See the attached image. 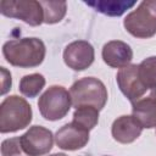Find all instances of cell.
I'll return each instance as SVG.
<instances>
[{
	"mask_svg": "<svg viewBox=\"0 0 156 156\" xmlns=\"http://www.w3.org/2000/svg\"><path fill=\"white\" fill-rule=\"evenodd\" d=\"M80 127L91 130L99 122V110L94 106H79L73 112V121Z\"/></svg>",
	"mask_w": 156,
	"mask_h": 156,
	"instance_id": "obj_16",
	"label": "cell"
},
{
	"mask_svg": "<svg viewBox=\"0 0 156 156\" xmlns=\"http://www.w3.org/2000/svg\"><path fill=\"white\" fill-rule=\"evenodd\" d=\"M89 141V130L71 122L62 126L55 134L56 145L67 151H76L84 147Z\"/></svg>",
	"mask_w": 156,
	"mask_h": 156,
	"instance_id": "obj_10",
	"label": "cell"
},
{
	"mask_svg": "<svg viewBox=\"0 0 156 156\" xmlns=\"http://www.w3.org/2000/svg\"><path fill=\"white\" fill-rule=\"evenodd\" d=\"M95 58L93 45L87 40H74L63 50V61L73 71H84L91 66Z\"/></svg>",
	"mask_w": 156,
	"mask_h": 156,
	"instance_id": "obj_8",
	"label": "cell"
},
{
	"mask_svg": "<svg viewBox=\"0 0 156 156\" xmlns=\"http://www.w3.org/2000/svg\"><path fill=\"white\" fill-rule=\"evenodd\" d=\"M45 85V78L40 73H32L23 76L20 80L18 89L21 94L27 98H35Z\"/></svg>",
	"mask_w": 156,
	"mask_h": 156,
	"instance_id": "obj_17",
	"label": "cell"
},
{
	"mask_svg": "<svg viewBox=\"0 0 156 156\" xmlns=\"http://www.w3.org/2000/svg\"><path fill=\"white\" fill-rule=\"evenodd\" d=\"M1 95H5L10 89H11V85H12V79H11V73L5 68V67H1Z\"/></svg>",
	"mask_w": 156,
	"mask_h": 156,
	"instance_id": "obj_20",
	"label": "cell"
},
{
	"mask_svg": "<svg viewBox=\"0 0 156 156\" xmlns=\"http://www.w3.org/2000/svg\"><path fill=\"white\" fill-rule=\"evenodd\" d=\"M20 143L22 151L27 156H44L52 149L54 135L45 127L33 126L20 136Z\"/></svg>",
	"mask_w": 156,
	"mask_h": 156,
	"instance_id": "obj_7",
	"label": "cell"
},
{
	"mask_svg": "<svg viewBox=\"0 0 156 156\" xmlns=\"http://www.w3.org/2000/svg\"><path fill=\"white\" fill-rule=\"evenodd\" d=\"M72 106L69 91L62 85L49 87L38 100L40 115L48 121H58L63 118Z\"/></svg>",
	"mask_w": 156,
	"mask_h": 156,
	"instance_id": "obj_5",
	"label": "cell"
},
{
	"mask_svg": "<svg viewBox=\"0 0 156 156\" xmlns=\"http://www.w3.org/2000/svg\"><path fill=\"white\" fill-rule=\"evenodd\" d=\"M0 12L5 17L21 20L33 27L44 23L43 7L37 0H2Z\"/></svg>",
	"mask_w": 156,
	"mask_h": 156,
	"instance_id": "obj_6",
	"label": "cell"
},
{
	"mask_svg": "<svg viewBox=\"0 0 156 156\" xmlns=\"http://www.w3.org/2000/svg\"><path fill=\"white\" fill-rule=\"evenodd\" d=\"M101 56L107 66L112 68H123L130 65V61L133 60V50L122 40H111L104 45Z\"/></svg>",
	"mask_w": 156,
	"mask_h": 156,
	"instance_id": "obj_11",
	"label": "cell"
},
{
	"mask_svg": "<svg viewBox=\"0 0 156 156\" xmlns=\"http://www.w3.org/2000/svg\"><path fill=\"white\" fill-rule=\"evenodd\" d=\"M123 26L135 38H152L156 34V0L141 1L135 10L126 16Z\"/></svg>",
	"mask_w": 156,
	"mask_h": 156,
	"instance_id": "obj_4",
	"label": "cell"
},
{
	"mask_svg": "<svg viewBox=\"0 0 156 156\" xmlns=\"http://www.w3.org/2000/svg\"><path fill=\"white\" fill-rule=\"evenodd\" d=\"M138 76L147 91L156 90V56L146 57L138 65Z\"/></svg>",
	"mask_w": 156,
	"mask_h": 156,
	"instance_id": "obj_15",
	"label": "cell"
},
{
	"mask_svg": "<svg viewBox=\"0 0 156 156\" xmlns=\"http://www.w3.org/2000/svg\"><path fill=\"white\" fill-rule=\"evenodd\" d=\"M69 95L72 106L76 108L88 105L100 111L107 102V89L105 84L94 77H84L76 80L69 89Z\"/></svg>",
	"mask_w": 156,
	"mask_h": 156,
	"instance_id": "obj_3",
	"label": "cell"
},
{
	"mask_svg": "<svg viewBox=\"0 0 156 156\" xmlns=\"http://www.w3.org/2000/svg\"><path fill=\"white\" fill-rule=\"evenodd\" d=\"M22 152L20 136L10 138L1 143V156H20Z\"/></svg>",
	"mask_w": 156,
	"mask_h": 156,
	"instance_id": "obj_19",
	"label": "cell"
},
{
	"mask_svg": "<svg viewBox=\"0 0 156 156\" xmlns=\"http://www.w3.org/2000/svg\"><path fill=\"white\" fill-rule=\"evenodd\" d=\"M116 82L122 94L130 102H134L146 95L147 90L145 89L138 76V65L130 63L123 68H119L116 76Z\"/></svg>",
	"mask_w": 156,
	"mask_h": 156,
	"instance_id": "obj_9",
	"label": "cell"
},
{
	"mask_svg": "<svg viewBox=\"0 0 156 156\" xmlns=\"http://www.w3.org/2000/svg\"><path fill=\"white\" fill-rule=\"evenodd\" d=\"M132 116L143 128L156 127V90H150L147 95L132 102Z\"/></svg>",
	"mask_w": 156,
	"mask_h": 156,
	"instance_id": "obj_12",
	"label": "cell"
},
{
	"mask_svg": "<svg viewBox=\"0 0 156 156\" xmlns=\"http://www.w3.org/2000/svg\"><path fill=\"white\" fill-rule=\"evenodd\" d=\"M44 12V23L54 24L63 20L67 12L66 1H40Z\"/></svg>",
	"mask_w": 156,
	"mask_h": 156,
	"instance_id": "obj_18",
	"label": "cell"
},
{
	"mask_svg": "<svg viewBox=\"0 0 156 156\" xmlns=\"http://www.w3.org/2000/svg\"><path fill=\"white\" fill-rule=\"evenodd\" d=\"M46 54L45 44L39 38H17L2 45L5 60L20 68H32L39 66Z\"/></svg>",
	"mask_w": 156,
	"mask_h": 156,
	"instance_id": "obj_1",
	"label": "cell"
},
{
	"mask_svg": "<svg viewBox=\"0 0 156 156\" xmlns=\"http://www.w3.org/2000/svg\"><path fill=\"white\" fill-rule=\"evenodd\" d=\"M143 132L141 124L133 117L123 115L116 118L111 127V134L113 139L121 144H130L135 141Z\"/></svg>",
	"mask_w": 156,
	"mask_h": 156,
	"instance_id": "obj_13",
	"label": "cell"
},
{
	"mask_svg": "<svg viewBox=\"0 0 156 156\" xmlns=\"http://www.w3.org/2000/svg\"><path fill=\"white\" fill-rule=\"evenodd\" d=\"M49 156H67V155L63 154V152H57V154H52V155H49Z\"/></svg>",
	"mask_w": 156,
	"mask_h": 156,
	"instance_id": "obj_21",
	"label": "cell"
},
{
	"mask_svg": "<svg viewBox=\"0 0 156 156\" xmlns=\"http://www.w3.org/2000/svg\"><path fill=\"white\" fill-rule=\"evenodd\" d=\"M88 6L93 7L95 11L104 13L106 16L118 17L122 16L127 10L133 7L135 1H126V0H95V1H84Z\"/></svg>",
	"mask_w": 156,
	"mask_h": 156,
	"instance_id": "obj_14",
	"label": "cell"
},
{
	"mask_svg": "<svg viewBox=\"0 0 156 156\" xmlns=\"http://www.w3.org/2000/svg\"><path fill=\"white\" fill-rule=\"evenodd\" d=\"M32 107L24 98L10 95L0 105V132L13 133L24 129L32 122Z\"/></svg>",
	"mask_w": 156,
	"mask_h": 156,
	"instance_id": "obj_2",
	"label": "cell"
}]
</instances>
